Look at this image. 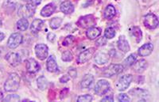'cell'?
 Returning <instances> with one entry per match:
<instances>
[{"mask_svg": "<svg viewBox=\"0 0 159 102\" xmlns=\"http://www.w3.org/2000/svg\"><path fill=\"white\" fill-rule=\"evenodd\" d=\"M0 55H1V52H0Z\"/></svg>", "mask_w": 159, "mask_h": 102, "instance_id": "cell-43", "label": "cell"}, {"mask_svg": "<svg viewBox=\"0 0 159 102\" xmlns=\"http://www.w3.org/2000/svg\"><path fill=\"white\" fill-rule=\"evenodd\" d=\"M137 57H136L135 54H131L130 56H129L127 59L124 60V64L127 66H130L135 63Z\"/></svg>", "mask_w": 159, "mask_h": 102, "instance_id": "cell-27", "label": "cell"}, {"mask_svg": "<svg viewBox=\"0 0 159 102\" xmlns=\"http://www.w3.org/2000/svg\"><path fill=\"white\" fill-rule=\"evenodd\" d=\"M55 38H56V36H55V34L52 33V32H49V33L48 34L47 39H48V40H49V42H53V41H54Z\"/></svg>", "mask_w": 159, "mask_h": 102, "instance_id": "cell-35", "label": "cell"}, {"mask_svg": "<svg viewBox=\"0 0 159 102\" xmlns=\"http://www.w3.org/2000/svg\"><path fill=\"white\" fill-rule=\"evenodd\" d=\"M130 33L134 38L136 39V41L139 43V42L141 41L142 37H143V33H142V31L140 29V28L137 26H134L130 30Z\"/></svg>", "mask_w": 159, "mask_h": 102, "instance_id": "cell-25", "label": "cell"}, {"mask_svg": "<svg viewBox=\"0 0 159 102\" xmlns=\"http://www.w3.org/2000/svg\"><path fill=\"white\" fill-rule=\"evenodd\" d=\"M26 68L28 71L30 73H36L39 71L41 66L34 59H29L26 60Z\"/></svg>", "mask_w": 159, "mask_h": 102, "instance_id": "cell-14", "label": "cell"}, {"mask_svg": "<svg viewBox=\"0 0 159 102\" xmlns=\"http://www.w3.org/2000/svg\"><path fill=\"white\" fill-rule=\"evenodd\" d=\"M3 99V93L2 91H0V100H2Z\"/></svg>", "mask_w": 159, "mask_h": 102, "instance_id": "cell-41", "label": "cell"}, {"mask_svg": "<svg viewBox=\"0 0 159 102\" xmlns=\"http://www.w3.org/2000/svg\"><path fill=\"white\" fill-rule=\"evenodd\" d=\"M147 67V62L145 59H140L133 64V68H134V71L137 72V73H142L146 70Z\"/></svg>", "mask_w": 159, "mask_h": 102, "instance_id": "cell-20", "label": "cell"}, {"mask_svg": "<svg viewBox=\"0 0 159 102\" xmlns=\"http://www.w3.org/2000/svg\"><path fill=\"white\" fill-rule=\"evenodd\" d=\"M117 99L119 101H123V102L130 101V97H129L127 94H124V93H121V94H119V96H118Z\"/></svg>", "mask_w": 159, "mask_h": 102, "instance_id": "cell-34", "label": "cell"}, {"mask_svg": "<svg viewBox=\"0 0 159 102\" xmlns=\"http://www.w3.org/2000/svg\"><path fill=\"white\" fill-rule=\"evenodd\" d=\"M62 22V19L60 18H52L50 21V27L53 29H58Z\"/></svg>", "mask_w": 159, "mask_h": 102, "instance_id": "cell-28", "label": "cell"}, {"mask_svg": "<svg viewBox=\"0 0 159 102\" xmlns=\"http://www.w3.org/2000/svg\"><path fill=\"white\" fill-rule=\"evenodd\" d=\"M94 60L98 65L106 64L109 61V55L104 52H99L96 54Z\"/></svg>", "mask_w": 159, "mask_h": 102, "instance_id": "cell-13", "label": "cell"}, {"mask_svg": "<svg viewBox=\"0 0 159 102\" xmlns=\"http://www.w3.org/2000/svg\"><path fill=\"white\" fill-rule=\"evenodd\" d=\"M92 100V97L89 94H85L82 95V96H80L77 98L78 102H90Z\"/></svg>", "mask_w": 159, "mask_h": 102, "instance_id": "cell-31", "label": "cell"}, {"mask_svg": "<svg viewBox=\"0 0 159 102\" xmlns=\"http://www.w3.org/2000/svg\"><path fill=\"white\" fill-rule=\"evenodd\" d=\"M101 101H103V102L111 101V102H112V101H114V98H113V97H112V96H107V97H105L104 98L102 99Z\"/></svg>", "mask_w": 159, "mask_h": 102, "instance_id": "cell-38", "label": "cell"}, {"mask_svg": "<svg viewBox=\"0 0 159 102\" xmlns=\"http://www.w3.org/2000/svg\"><path fill=\"white\" fill-rule=\"evenodd\" d=\"M123 70V66L120 64H111L103 71L104 77L110 78L114 75H117Z\"/></svg>", "mask_w": 159, "mask_h": 102, "instance_id": "cell-5", "label": "cell"}, {"mask_svg": "<svg viewBox=\"0 0 159 102\" xmlns=\"http://www.w3.org/2000/svg\"><path fill=\"white\" fill-rule=\"evenodd\" d=\"M116 9L112 5H108L106 7V9L104 10V13H103V15H104V18L106 19H111L115 17L116 15Z\"/></svg>", "mask_w": 159, "mask_h": 102, "instance_id": "cell-23", "label": "cell"}, {"mask_svg": "<svg viewBox=\"0 0 159 102\" xmlns=\"http://www.w3.org/2000/svg\"><path fill=\"white\" fill-rule=\"evenodd\" d=\"M2 100L3 101H19L20 97L19 96H18L16 94H11L8 95L6 98L2 99Z\"/></svg>", "mask_w": 159, "mask_h": 102, "instance_id": "cell-32", "label": "cell"}, {"mask_svg": "<svg viewBox=\"0 0 159 102\" xmlns=\"http://www.w3.org/2000/svg\"><path fill=\"white\" fill-rule=\"evenodd\" d=\"M74 36H68L67 37L65 38V40H64L63 41V45L64 46H68V45H72L73 42H74Z\"/></svg>", "mask_w": 159, "mask_h": 102, "instance_id": "cell-33", "label": "cell"}, {"mask_svg": "<svg viewBox=\"0 0 159 102\" xmlns=\"http://www.w3.org/2000/svg\"><path fill=\"white\" fill-rule=\"evenodd\" d=\"M6 59L13 66H16L21 63V57L16 52H10L6 56Z\"/></svg>", "mask_w": 159, "mask_h": 102, "instance_id": "cell-11", "label": "cell"}, {"mask_svg": "<svg viewBox=\"0 0 159 102\" xmlns=\"http://www.w3.org/2000/svg\"><path fill=\"white\" fill-rule=\"evenodd\" d=\"M35 53L36 56L40 60H44L48 57V53H49V49H48L47 45L44 44H38L35 46Z\"/></svg>", "mask_w": 159, "mask_h": 102, "instance_id": "cell-8", "label": "cell"}, {"mask_svg": "<svg viewBox=\"0 0 159 102\" xmlns=\"http://www.w3.org/2000/svg\"><path fill=\"white\" fill-rule=\"evenodd\" d=\"M44 22L41 19H34L30 25V31L34 33H37L42 29Z\"/></svg>", "mask_w": 159, "mask_h": 102, "instance_id": "cell-21", "label": "cell"}, {"mask_svg": "<svg viewBox=\"0 0 159 102\" xmlns=\"http://www.w3.org/2000/svg\"><path fill=\"white\" fill-rule=\"evenodd\" d=\"M35 13V6L30 4H26V5L22 6L18 10V14L19 16L22 17L23 18H30Z\"/></svg>", "mask_w": 159, "mask_h": 102, "instance_id": "cell-6", "label": "cell"}, {"mask_svg": "<svg viewBox=\"0 0 159 102\" xmlns=\"http://www.w3.org/2000/svg\"><path fill=\"white\" fill-rule=\"evenodd\" d=\"M4 38H5V35H4V34L2 33V32H0V42L2 41V40L4 39Z\"/></svg>", "mask_w": 159, "mask_h": 102, "instance_id": "cell-40", "label": "cell"}, {"mask_svg": "<svg viewBox=\"0 0 159 102\" xmlns=\"http://www.w3.org/2000/svg\"><path fill=\"white\" fill-rule=\"evenodd\" d=\"M60 10L65 15H70L74 11V6L70 1H65L60 6Z\"/></svg>", "mask_w": 159, "mask_h": 102, "instance_id": "cell-16", "label": "cell"}, {"mask_svg": "<svg viewBox=\"0 0 159 102\" xmlns=\"http://www.w3.org/2000/svg\"><path fill=\"white\" fill-rule=\"evenodd\" d=\"M55 10H56V6L52 3L47 4L46 6H45L43 8L41 11V15L42 17H45V18H47V17L51 16V15L54 13Z\"/></svg>", "mask_w": 159, "mask_h": 102, "instance_id": "cell-18", "label": "cell"}, {"mask_svg": "<svg viewBox=\"0 0 159 102\" xmlns=\"http://www.w3.org/2000/svg\"><path fill=\"white\" fill-rule=\"evenodd\" d=\"M116 36V30H115L114 28L112 27H108L107 29H105L104 32V36L107 39H112Z\"/></svg>", "mask_w": 159, "mask_h": 102, "instance_id": "cell-29", "label": "cell"}, {"mask_svg": "<svg viewBox=\"0 0 159 102\" xmlns=\"http://www.w3.org/2000/svg\"><path fill=\"white\" fill-rule=\"evenodd\" d=\"M20 79L19 75L16 73H11L8 76L7 79L6 81L4 84V89L7 92H15L18 90L20 86Z\"/></svg>", "mask_w": 159, "mask_h": 102, "instance_id": "cell-1", "label": "cell"}, {"mask_svg": "<svg viewBox=\"0 0 159 102\" xmlns=\"http://www.w3.org/2000/svg\"><path fill=\"white\" fill-rule=\"evenodd\" d=\"M69 79H70V78H69V76H68V75H64L63 77L60 79V82H61V83H66L68 82V81L69 80Z\"/></svg>", "mask_w": 159, "mask_h": 102, "instance_id": "cell-37", "label": "cell"}, {"mask_svg": "<svg viewBox=\"0 0 159 102\" xmlns=\"http://www.w3.org/2000/svg\"><path fill=\"white\" fill-rule=\"evenodd\" d=\"M17 29L20 31H25L28 29L29 27V22H28L27 19L26 18H21L20 20H18L16 24Z\"/></svg>", "mask_w": 159, "mask_h": 102, "instance_id": "cell-24", "label": "cell"}, {"mask_svg": "<svg viewBox=\"0 0 159 102\" xmlns=\"http://www.w3.org/2000/svg\"><path fill=\"white\" fill-rule=\"evenodd\" d=\"M94 82V77L92 74H86L84 77L82 79L81 83H80V86L82 88H84V89H88V88L90 87Z\"/></svg>", "mask_w": 159, "mask_h": 102, "instance_id": "cell-22", "label": "cell"}, {"mask_svg": "<svg viewBox=\"0 0 159 102\" xmlns=\"http://www.w3.org/2000/svg\"><path fill=\"white\" fill-rule=\"evenodd\" d=\"M145 26L150 29H154L158 26V18L154 14H147L143 18Z\"/></svg>", "mask_w": 159, "mask_h": 102, "instance_id": "cell-2", "label": "cell"}, {"mask_svg": "<svg viewBox=\"0 0 159 102\" xmlns=\"http://www.w3.org/2000/svg\"><path fill=\"white\" fill-rule=\"evenodd\" d=\"M30 2H32V4L34 6H38L41 3L42 0H30Z\"/></svg>", "mask_w": 159, "mask_h": 102, "instance_id": "cell-39", "label": "cell"}, {"mask_svg": "<svg viewBox=\"0 0 159 102\" xmlns=\"http://www.w3.org/2000/svg\"><path fill=\"white\" fill-rule=\"evenodd\" d=\"M133 77L131 74H126L122 76L116 83V88L119 91H124L129 87L130 83H131Z\"/></svg>", "mask_w": 159, "mask_h": 102, "instance_id": "cell-3", "label": "cell"}, {"mask_svg": "<svg viewBox=\"0 0 159 102\" xmlns=\"http://www.w3.org/2000/svg\"><path fill=\"white\" fill-rule=\"evenodd\" d=\"M154 50V45L151 43H147L143 45L139 49V55L142 57L150 56Z\"/></svg>", "mask_w": 159, "mask_h": 102, "instance_id": "cell-12", "label": "cell"}, {"mask_svg": "<svg viewBox=\"0 0 159 102\" xmlns=\"http://www.w3.org/2000/svg\"><path fill=\"white\" fill-rule=\"evenodd\" d=\"M22 39L23 38H22V34L19 32H15V33L11 34L7 41V46L11 49H16L17 47H18L22 44Z\"/></svg>", "mask_w": 159, "mask_h": 102, "instance_id": "cell-7", "label": "cell"}, {"mask_svg": "<svg viewBox=\"0 0 159 102\" xmlns=\"http://www.w3.org/2000/svg\"><path fill=\"white\" fill-rule=\"evenodd\" d=\"M118 48L120 51L123 52H128L130 51V45L128 41L125 38L124 36H120L119 38V40L117 42Z\"/></svg>", "mask_w": 159, "mask_h": 102, "instance_id": "cell-15", "label": "cell"}, {"mask_svg": "<svg viewBox=\"0 0 159 102\" xmlns=\"http://www.w3.org/2000/svg\"><path fill=\"white\" fill-rule=\"evenodd\" d=\"M62 60L65 62H70L73 59V56H72V52L70 51H65L62 54Z\"/></svg>", "mask_w": 159, "mask_h": 102, "instance_id": "cell-30", "label": "cell"}, {"mask_svg": "<svg viewBox=\"0 0 159 102\" xmlns=\"http://www.w3.org/2000/svg\"><path fill=\"white\" fill-rule=\"evenodd\" d=\"M100 34H101V29L97 27H90L86 32V36L90 40L96 39Z\"/></svg>", "mask_w": 159, "mask_h": 102, "instance_id": "cell-19", "label": "cell"}, {"mask_svg": "<svg viewBox=\"0 0 159 102\" xmlns=\"http://www.w3.org/2000/svg\"><path fill=\"white\" fill-rule=\"evenodd\" d=\"M46 67H47L48 71L52 72V73L57 72L58 70L57 63V61L53 56H50L48 58L47 63H46Z\"/></svg>", "mask_w": 159, "mask_h": 102, "instance_id": "cell-17", "label": "cell"}, {"mask_svg": "<svg viewBox=\"0 0 159 102\" xmlns=\"http://www.w3.org/2000/svg\"><path fill=\"white\" fill-rule=\"evenodd\" d=\"M69 75H70L72 79L76 78V75H77V72H76V70H75V69H71V70H69Z\"/></svg>", "mask_w": 159, "mask_h": 102, "instance_id": "cell-36", "label": "cell"}, {"mask_svg": "<svg viewBox=\"0 0 159 102\" xmlns=\"http://www.w3.org/2000/svg\"><path fill=\"white\" fill-rule=\"evenodd\" d=\"M94 52V48H90V49H86V50L83 51L82 52H80V54L79 56H78L77 58V63H79V64H82V63H86L87 61H89V59L92 57Z\"/></svg>", "mask_w": 159, "mask_h": 102, "instance_id": "cell-9", "label": "cell"}, {"mask_svg": "<svg viewBox=\"0 0 159 102\" xmlns=\"http://www.w3.org/2000/svg\"><path fill=\"white\" fill-rule=\"evenodd\" d=\"M110 90V83L106 80H99L95 87V93L98 96H103Z\"/></svg>", "mask_w": 159, "mask_h": 102, "instance_id": "cell-4", "label": "cell"}, {"mask_svg": "<svg viewBox=\"0 0 159 102\" xmlns=\"http://www.w3.org/2000/svg\"><path fill=\"white\" fill-rule=\"evenodd\" d=\"M37 84H38V89H40L41 90H45L47 88V79H45L44 76H41L37 79Z\"/></svg>", "mask_w": 159, "mask_h": 102, "instance_id": "cell-26", "label": "cell"}, {"mask_svg": "<svg viewBox=\"0 0 159 102\" xmlns=\"http://www.w3.org/2000/svg\"><path fill=\"white\" fill-rule=\"evenodd\" d=\"M1 25H2V22H1V21H0V26H1Z\"/></svg>", "mask_w": 159, "mask_h": 102, "instance_id": "cell-42", "label": "cell"}, {"mask_svg": "<svg viewBox=\"0 0 159 102\" xmlns=\"http://www.w3.org/2000/svg\"><path fill=\"white\" fill-rule=\"evenodd\" d=\"M77 24L82 28H90L95 25L94 17L92 15H87V16L82 17L79 19Z\"/></svg>", "mask_w": 159, "mask_h": 102, "instance_id": "cell-10", "label": "cell"}]
</instances>
